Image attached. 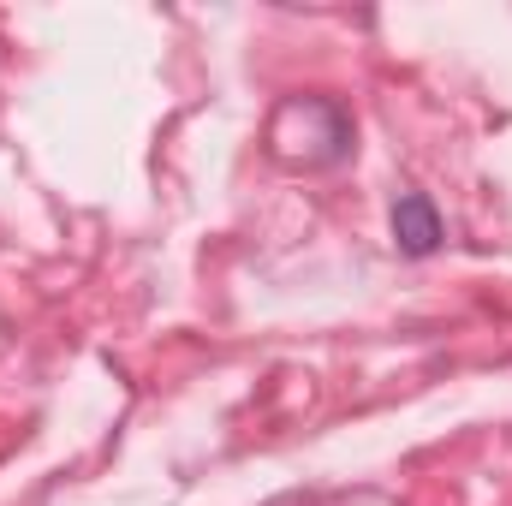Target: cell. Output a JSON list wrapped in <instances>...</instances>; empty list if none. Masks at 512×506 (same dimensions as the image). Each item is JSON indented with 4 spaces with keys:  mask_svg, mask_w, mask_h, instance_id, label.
<instances>
[{
    "mask_svg": "<svg viewBox=\"0 0 512 506\" xmlns=\"http://www.w3.org/2000/svg\"><path fill=\"white\" fill-rule=\"evenodd\" d=\"M387 233H393V251L411 256V262L435 256V251H441V239H447V227H441V209H435L423 191H405V197H393V209H387Z\"/></svg>",
    "mask_w": 512,
    "mask_h": 506,
    "instance_id": "cell-2",
    "label": "cell"
},
{
    "mask_svg": "<svg viewBox=\"0 0 512 506\" xmlns=\"http://www.w3.org/2000/svg\"><path fill=\"white\" fill-rule=\"evenodd\" d=\"M268 506H316V495L310 489H292V495H280V501H268Z\"/></svg>",
    "mask_w": 512,
    "mask_h": 506,
    "instance_id": "cell-3",
    "label": "cell"
},
{
    "mask_svg": "<svg viewBox=\"0 0 512 506\" xmlns=\"http://www.w3.org/2000/svg\"><path fill=\"white\" fill-rule=\"evenodd\" d=\"M352 137H358L352 114L334 96H292V102H280V114L268 126V149L286 167L316 173V167H340L352 155Z\"/></svg>",
    "mask_w": 512,
    "mask_h": 506,
    "instance_id": "cell-1",
    "label": "cell"
}]
</instances>
